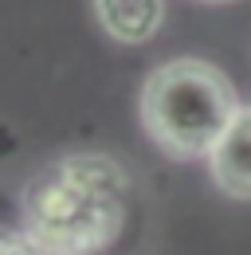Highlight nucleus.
<instances>
[{
	"mask_svg": "<svg viewBox=\"0 0 251 255\" xmlns=\"http://www.w3.org/2000/svg\"><path fill=\"white\" fill-rule=\"evenodd\" d=\"M208 4H232V0H208Z\"/></svg>",
	"mask_w": 251,
	"mask_h": 255,
	"instance_id": "6",
	"label": "nucleus"
},
{
	"mask_svg": "<svg viewBox=\"0 0 251 255\" xmlns=\"http://www.w3.org/2000/svg\"><path fill=\"white\" fill-rule=\"evenodd\" d=\"M240 114L232 79L208 59H169L141 87V126L177 161L208 157Z\"/></svg>",
	"mask_w": 251,
	"mask_h": 255,
	"instance_id": "2",
	"label": "nucleus"
},
{
	"mask_svg": "<svg viewBox=\"0 0 251 255\" xmlns=\"http://www.w3.org/2000/svg\"><path fill=\"white\" fill-rule=\"evenodd\" d=\"M0 255H55V252H47L31 232H20V228H0Z\"/></svg>",
	"mask_w": 251,
	"mask_h": 255,
	"instance_id": "5",
	"label": "nucleus"
},
{
	"mask_svg": "<svg viewBox=\"0 0 251 255\" xmlns=\"http://www.w3.org/2000/svg\"><path fill=\"white\" fill-rule=\"evenodd\" d=\"M102 32L118 43H149L165 20V0H91Z\"/></svg>",
	"mask_w": 251,
	"mask_h": 255,
	"instance_id": "4",
	"label": "nucleus"
},
{
	"mask_svg": "<svg viewBox=\"0 0 251 255\" xmlns=\"http://www.w3.org/2000/svg\"><path fill=\"white\" fill-rule=\"evenodd\" d=\"M208 169L224 196L251 200V106H240V114L224 129L216 149L208 153Z\"/></svg>",
	"mask_w": 251,
	"mask_h": 255,
	"instance_id": "3",
	"label": "nucleus"
},
{
	"mask_svg": "<svg viewBox=\"0 0 251 255\" xmlns=\"http://www.w3.org/2000/svg\"><path fill=\"white\" fill-rule=\"evenodd\" d=\"M129 177L106 153H67L24 189V232L55 255H98L126 228Z\"/></svg>",
	"mask_w": 251,
	"mask_h": 255,
	"instance_id": "1",
	"label": "nucleus"
}]
</instances>
